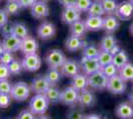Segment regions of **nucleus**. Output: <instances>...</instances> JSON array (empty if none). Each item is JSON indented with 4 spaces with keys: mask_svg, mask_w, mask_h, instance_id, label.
<instances>
[{
    "mask_svg": "<svg viewBox=\"0 0 133 119\" xmlns=\"http://www.w3.org/2000/svg\"><path fill=\"white\" fill-rule=\"evenodd\" d=\"M50 101L45 93H38L32 97L29 103V109L35 115H43L49 107Z\"/></svg>",
    "mask_w": 133,
    "mask_h": 119,
    "instance_id": "nucleus-1",
    "label": "nucleus"
},
{
    "mask_svg": "<svg viewBox=\"0 0 133 119\" xmlns=\"http://www.w3.org/2000/svg\"><path fill=\"white\" fill-rule=\"evenodd\" d=\"M31 92V87L24 81H19L12 85V89L10 92L12 99L16 101H24L28 99Z\"/></svg>",
    "mask_w": 133,
    "mask_h": 119,
    "instance_id": "nucleus-2",
    "label": "nucleus"
},
{
    "mask_svg": "<svg viewBox=\"0 0 133 119\" xmlns=\"http://www.w3.org/2000/svg\"><path fill=\"white\" fill-rule=\"evenodd\" d=\"M88 79H89V86L92 89L104 90L107 87L108 79L105 76V74L102 73L101 69L88 75Z\"/></svg>",
    "mask_w": 133,
    "mask_h": 119,
    "instance_id": "nucleus-3",
    "label": "nucleus"
},
{
    "mask_svg": "<svg viewBox=\"0 0 133 119\" xmlns=\"http://www.w3.org/2000/svg\"><path fill=\"white\" fill-rule=\"evenodd\" d=\"M45 60L50 68H60L66 62V58L61 50L54 49L49 51Z\"/></svg>",
    "mask_w": 133,
    "mask_h": 119,
    "instance_id": "nucleus-4",
    "label": "nucleus"
},
{
    "mask_svg": "<svg viewBox=\"0 0 133 119\" xmlns=\"http://www.w3.org/2000/svg\"><path fill=\"white\" fill-rule=\"evenodd\" d=\"M106 89L112 94H122L126 90V81L119 74L108 79Z\"/></svg>",
    "mask_w": 133,
    "mask_h": 119,
    "instance_id": "nucleus-5",
    "label": "nucleus"
},
{
    "mask_svg": "<svg viewBox=\"0 0 133 119\" xmlns=\"http://www.w3.org/2000/svg\"><path fill=\"white\" fill-rule=\"evenodd\" d=\"M78 95L79 92L77 89L72 86H68L62 90L60 102L68 106H74L78 102Z\"/></svg>",
    "mask_w": 133,
    "mask_h": 119,
    "instance_id": "nucleus-6",
    "label": "nucleus"
},
{
    "mask_svg": "<svg viewBox=\"0 0 133 119\" xmlns=\"http://www.w3.org/2000/svg\"><path fill=\"white\" fill-rule=\"evenodd\" d=\"M23 68L27 72H36L41 68L42 61L41 58L38 56V54H30L25 55L24 59L22 60Z\"/></svg>",
    "mask_w": 133,
    "mask_h": 119,
    "instance_id": "nucleus-7",
    "label": "nucleus"
},
{
    "mask_svg": "<svg viewBox=\"0 0 133 119\" xmlns=\"http://www.w3.org/2000/svg\"><path fill=\"white\" fill-rule=\"evenodd\" d=\"M81 68L83 69V74L89 75V74H94L95 72L101 69V66H100L97 58L89 59V58L83 56L82 60H81Z\"/></svg>",
    "mask_w": 133,
    "mask_h": 119,
    "instance_id": "nucleus-8",
    "label": "nucleus"
},
{
    "mask_svg": "<svg viewBox=\"0 0 133 119\" xmlns=\"http://www.w3.org/2000/svg\"><path fill=\"white\" fill-rule=\"evenodd\" d=\"M115 15L119 18V20H122V21L131 20V18L133 17V4L129 0L118 3Z\"/></svg>",
    "mask_w": 133,
    "mask_h": 119,
    "instance_id": "nucleus-9",
    "label": "nucleus"
},
{
    "mask_svg": "<svg viewBox=\"0 0 133 119\" xmlns=\"http://www.w3.org/2000/svg\"><path fill=\"white\" fill-rule=\"evenodd\" d=\"M61 73L66 78H72L75 75L79 74V69H81V65L75 60H66V62H64V65L61 68Z\"/></svg>",
    "mask_w": 133,
    "mask_h": 119,
    "instance_id": "nucleus-10",
    "label": "nucleus"
},
{
    "mask_svg": "<svg viewBox=\"0 0 133 119\" xmlns=\"http://www.w3.org/2000/svg\"><path fill=\"white\" fill-rule=\"evenodd\" d=\"M50 86L51 85L49 83L46 75H38L32 80L30 87L33 92L38 94V93H46V91L50 88Z\"/></svg>",
    "mask_w": 133,
    "mask_h": 119,
    "instance_id": "nucleus-11",
    "label": "nucleus"
},
{
    "mask_svg": "<svg viewBox=\"0 0 133 119\" xmlns=\"http://www.w3.org/2000/svg\"><path fill=\"white\" fill-rule=\"evenodd\" d=\"M31 14L36 19H44L48 17L50 14V9L48 4L44 0L37 1L32 7H31Z\"/></svg>",
    "mask_w": 133,
    "mask_h": 119,
    "instance_id": "nucleus-12",
    "label": "nucleus"
},
{
    "mask_svg": "<svg viewBox=\"0 0 133 119\" xmlns=\"http://www.w3.org/2000/svg\"><path fill=\"white\" fill-rule=\"evenodd\" d=\"M61 18L65 24L72 25V23L81 20V12L76 7H66L62 12Z\"/></svg>",
    "mask_w": 133,
    "mask_h": 119,
    "instance_id": "nucleus-13",
    "label": "nucleus"
},
{
    "mask_svg": "<svg viewBox=\"0 0 133 119\" xmlns=\"http://www.w3.org/2000/svg\"><path fill=\"white\" fill-rule=\"evenodd\" d=\"M37 34L40 39L42 40H49L53 38L56 34V26L51 22L45 21L43 22L37 30Z\"/></svg>",
    "mask_w": 133,
    "mask_h": 119,
    "instance_id": "nucleus-14",
    "label": "nucleus"
},
{
    "mask_svg": "<svg viewBox=\"0 0 133 119\" xmlns=\"http://www.w3.org/2000/svg\"><path fill=\"white\" fill-rule=\"evenodd\" d=\"M120 27V20L115 14L106 15V17L103 18V30L106 32V34H113Z\"/></svg>",
    "mask_w": 133,
    "mask_h": 119,
    "instance_id": "nucleus-15",
    "label": "nucleus"
},
{
    "mask_svg": "<svg viewBox=\"0 0 133 119\" xmlns=\"http://www.w3.org/2000/svg\"><path fill=\"white\" fill-rule=\"evenodd\" d=\"M96 102V97L91 90H89L88 88L79 92L78 95V105L81 107H92Z\"/></svg>",
    "mask_w": 133,
    "mask_h": 119,
    "instance_id": "nucleus-16",
    "label": "nucleus"
},
{
    "mask_svg": "<svg viewBox=\"0 0 133 119\" xmlns=\"http://www.w3.org/2000/svg\"><path fill=\"white\" fill-rule=\"evenodd\" d=\"M115 114L120 119L133 118V104L131 102H121L115 108Z\"/></svg>",
    "mask_w": 133,
    "mask_h": 119,
    "instance_id": "nucleus-17",
    "label": "nucleus"
},
{
    "mask_svg": "<svg viewBox=\"0 0 133 119\" xmlns=\"http://www.w3.org/2000/svg\"><path fill=\"white\" fill-rule=\"evenodd\" d=\"M21 43H22V40L17 38L13 34L4 37V39L2 41L4 50L7 52H11V53L19 51L21 49Z\"/></svg>",
    "mask_w": 133,
    "mask_h": 119,
    "instance_id": "nucleus-18",
    "label": "nucleus"
},
{
    "mask_svg": "<svg viewBox=\"0 0 133 119\" xmlns=\"http://www.w3.org/2000/svg\"><path fill=\"white\" fill-rule=\"evenodd\" d=\"M87 45H88V43L83 38L71 35L66 40V45L65 46H66V49L69 52H77L78 50H83Z\"/></svg>",
    "mask_w": 133,
    "mask_h": 119,
    "instance_id": "nucleus-19",
    "label": "nucleus"
},
{
    "mask_svg": "<svg viewBox=\"0 0 133 119\" xmlns=\"http://www.w3.org/2000/svg\"><path fill=\"white\" fill-rule=\"evenodd\" d=\"M39 49V44L36 41V39H34L32 37L28 36L25 39L22 40L21 43V52L24 55H30V54H36L37 51Z\"/></svg>",
    "mask_w": 133,
    "mask_h": 119,
    "instance_id": "nucleus-20",
    "label": "nucleus"
},
{
    "mask_svg": "<svg viewBox=\"0 0 133 119\" xmlns=\"http://www.w3.org/2000/svg\"><path fill=\"white\" fill-rule=\"evenodd\" d=\"M71 86H72L75 89H77L78 92L87 89L89 86L88 75L85 74H78L77 75L72 76V81H71Z\"/></svg>",
    "mask_w": 133,
    "mask_h": 119,
    "instance_id": "nucleus-21",
    "label": "nucleus"
},
{
    "mask_svg": "<svg viewBox=\"0 0 133 119\" xmlns=\"http://www.w3.org/2000/svg\"><path fill=\"white\" fill-rule=\"evenodd\" d=\"M88 31H99L103 28L102 16H89L84 20Z\"/></svg>",
    "mask_w": 133,
    "mask_h": 119,
    "instance_id": "nucleus-22",
    "label": "nucleus"
},
{
    "mask_svg": "<svg viewBox=\"0 0 133 119\" xmlns=\"http://www.w3.org/2000/svg\"><path fill=\"white\" fill-rule=\"evenodd\" d=\"M88 32V29L85 26V23L83 20H78L77 22L72 23V25H70V33L72 36L83 38Z\"/></svg>",
    "mask_w": 133,
    "mask_h": 119,
    "instance_id": "nucleus-23",
    "label": "nucleus"
},
{
    "mask_svg": "<svg viewBox=\"0 0 133 119\" xmlns=\"http://www.w3.org/2000/svg\"><path fill=\"white\" fill-rule=\"evenodd\" d=\"M117 45V40L116 38L112 34H107L104 36L99 43V49L101 51H110L111 49Z\"/></svg>",
    "mask_w": 133,
    "mask_h": 119,
    "instance_id": "nucleus-24",
    "label": "nucleus"
},
{
    "mask_svg": "<svg viewBox=\"0 0 133 119\" xmlns=\"http://www.w3.org/2000/svg\"><path fill=\"white\" fill-rule=\"evenodd\" d=\"M12 34L14 36H16L19 39H25L26 37H28V28L27 26L24 23L16 22L13 24V30H12Z\"/></svg>",
    "mask_w": 133,
    "mask_h": 119,
    "instance_id": "nucleus-25",
    "label": "nucleus"
},
{
    "mask_svg": "<svg viewBox=\"0 0 133 119\" xmlns=\"http://www.w3.org/2000/svg\"><path fill=\"white\" fill-rule=\"evenodd\" d=\"M118 74L125 81H133V64L127 62L118 69Z\"/></svg>",
    "mask_w": 133,
    "mask_h": 119,
    "instance_id": "nucleus-26",
    "label": "nucleus"
},
{
    "mask_svg": "<svg viewBox=\"0 0 133 119\" xmlns=\"http://www.w3.org/2000/svg\"><path fill=\"white\" fill-rule=\"evenodd\" d=\"M45 75H46V78L48 79L51 86H56L59 83L61 76L63 74H62L61 71H59V68H50Z\"/></svg>",
    "mask_w": 133,
    "mask_h": 119,
    "instance_id": "nucleus-27",
    "label": "nucleus"
},
{
    "mask_svg": "<svg viewBox=\"0 0 133 119\" xmlns=\"http://www.w3.org/2000/svg\"><path fill=\"white\" fill-rule=\"evenodd\" d=\"M113 64L116 66L118 69L123 67L124 65H126L127 62H129V58H128L127 53L124 51V50H120L117 54H115L113 56Z\"/></svg>",
    "mask_w": 133,
    "mask_h": 119,
    "instance_id": "nucleus-28",
    "label": "nucleus"
},
{
    "mask_svg": "<svg viewBox=\"0 0 133 119\" xmlns=\"http://www.w3.org/2000/svg\"><path fill=\"white\" fill-rule=\"evenodd\" d=\"M88 14H89V16H103L105 14V12L103 9V6L101 4V1L94 0L89 7Z\"/></svg>",
    "mask_w": 133,
    "mask_h": 119,
    "instance_id": "nucleus-29",
    "label": "nucleus"
},
{
    "mask_svg": "<svg viewBox=\"0 0 133 119\" xmlns=\"http://www.w3.org/2000/svg\"><path fill=\"white\" fill-rule=\"evenodd\" d=\"M61 92L58 87L56 86H50V88L46 91V96L49 99L50 103H58L60 102V98H61Z\"/></svg>",
    "mask_w": 133,
    "mask_h": 119,
    "instance_id": "nucleus-30",
    "label": "nucleus"
},
{
    "mask_svg": "<svg viewBox=\"0 0 133 119\" xmlns=\"http://www.w3.org/2000/svg\"><path fill=\"white\" fill-rule=\"evenodd\" d=\"M21 9V6L19 5L17 0H12V1H8L4 6V11L7 13L8 16H12V15H16L19 13Z\"/></svg>",
    "mask_w": 133,
    "mask_h": 119,
    "instance_id": "nucleus-31",
    "label": "nucleus"
},
{
    "mask_svg": "<svg viewBox=\"0 0 133 119\" xmlns=\"http://www.w3.org/2000/svg\"><path fill=\"white\" fill-rule=\"evenodd\" d=\"M101 4L103 6L105 14L107 15L115 14L118 7V2L116 0H101Z\"/></svg>",
    "mask_w": 133,
    "mask_h": 119,
    "instance_id": "nucleus-32",
    "label": "nucleus"
},
{
    "mask_svg": "<svg viewBox=\"0 0 133 119\" xmlns=\"http://www.w3.org/2000/svg\"><path fill=\"white\" fill-rule=\"evenodd\" d=\"M97 60L99 62L101 68L105 67L107 65H109L113 62V55H111L110 52L108 51H101L100 50L99 54L97 56Z\"/></svg>",
    "mask_w": 133,
    "mask_h": 119,
    "instance_id": "nucleus-33",
    "label": "nucleus"
},
{
    "mask_svg": "<svg viewBox=\"0 0 133 119\" xmlns=\"http://www.w3.org/2000/svg\"><path fill=\"white\" fill-rule=\"evenodd\" d=\"M99 52H100V49L97 48L95 45H89L88 44L83 49V57L89 58V59L97 58Z\"/></svg>",
    "mask_w": 133,
    "mask_h": 119,
    "instance_id": "nucleus-34",
    "label": "nucleus"
},
{
    "mask_svg": "<svg viewBox=\"0 0 133 119\" xmlns=\"http://www.w3.org/2000/svg\"><path fill=\"white\" fill-rule=\"evenodd\" d=\"M84 116L82 108L76 107V105L72 106L66 112V119H83Z\"/></svg>",
    "mask_w": 133,
    "mask_h": 119,
    "instance_id": "nucleus-35",
    "label": "nucleus"
},
{
    "mask_svg": "<svg viewBox=\"0 0 133 119\" xmlns=\"http://www.w3.org/2000/svg\"><path fill=\"white\" fill-rule=\"evenodd\" d=\"M101 71H102L103 74H105V76L107 79H110L112 76L118 74V68H117L113 62H111V64L107 65L105 67H102V68H101Z\"/></svg>",
    "mask_w": 133,
    "mask_h": 119,
    "instance_id": "nucleus-36",
    "label": "nucleus"
},
{
    "mask_svg": "<svg viewBox=\"0 0 133 119\" xmlns=\"http://www.w3.org/2000/svg\"><path fill=\"white\" fill-rule=\"evenodd\" d=\"M8 68H9V71H10V74H13V75L19 74L23 69H24V68H23L22 62H20L19 61H17V60H14V61L8 66Z\"/></svg>",
    "mask_w": 133,
    "mask_h": 119,
    "instance_id": "nucleus-37",
    "label": "nucleus"
},
{
    "mask_svg": "<svg viewBox=\"0 0 133 119\" xmlns=\"http://www.w3.org/2000/svg\"><path fill=\"white\" fill-rule=\"evenodd\" d=\"M91 3H92L91 0H77L75 7L79 12H88Z\"/></svg>",
    "mask_w": 133,
    "mask_h": 119,
    "instance_id": "nucleus-38",
    "label": "nucleus"
},
{
    "mask_svg": "<svg viewBox=\"0 0 133 119\" xmlns=\"http://www.w3.org/2000/svg\"><path fill=\"white\" fill-rule=\"evenodd\" d=\"M13 61H14V56L11 52L5 51L0 57V64H3L6 66H9Z\"/></svg>",
    "mask_w": 133,
    "mask_h": 119,
    "instance_id": "nucleus-39",
    "label": "nucleus"
},
{
    "mask_svg": "<svg viewBox=\"0 0 133 119\" xmlns=\"http://www.w3.org/2000/svg\"><path fill=\"white\" fill-rule=\"evenodd\" d=\"M11 89L12 85L7 79H0V93L10 94Z\"/></svg>",
    "mask_w": 133,
    "mask_h": 119,
    "instance_id": "nucleus-40",
    "label": "nucleus"
},
{
    "mask_svg": "<svg viewBox=\"0 0 133 119\" xmlns=\"http://www.w3.org/2000/svg\"><path fill=\"white\" fill-rule=\"evenodd\" d=\"M12 97L10 94L0 93V108H7L11 103Z\"/></svg>",
    "mask_w": 133,
    "mask_h": 119,
    "instance_id": "nucleus-41",
    "label": "nucleus"
},
{
    "mask_svg": "<svg viewBox=\"0 0 133 119\" xmlns=\"http://www.w3.org/2000/svg\"><path fill=\"white\" fill-rule=\"evenodd\" d=\"M11 75L8 66L0 64V79H7Z\"/></svg>",
    "mask_w": 133,
    "mask_h": 119,
    "instance_id": "nucleus-42",
    "label": "nucleus"
},
{
    "mask_svg": "<svg viewBox=\"0 0 133 119\" xmlns=\"http://www.w3.org/2000/svg\"><path fill=\"white\" fill-rule=\"evenodd\" d=\"M1 33L3 35V37H7L12 35V30H13V24H11L10 22L6 23L4 26L1 27Z\"/></svg>",
    "mask_w": 133,
    "mask_h": 119,
    "instance_id": "nucleus-43",
    "label": "nucleus"
},
{
    "mask_svg": "<svg viewBox=\"0 0 133 119\" xmlns=\"http://www.w3.org/2000/svg\"><path fill=\"white\" fill-rule=\"evenodd\" d=\"M17 119H37L35 117V114L29 109V110H23L21 111L19 115H18V117Z\"/></svg>",
    "mask_w": 133,
    "mask_h": 119,
    "instance_id": "nucleus-44",
    "label": "nucleus"
},
{
    "mask_svg": "<svg viewBox=\"0 0 133 119\" xmlns=\"http://www.w3.org/2000/svg\"><path fill=\"white\" fill-rule=\"evenodd\" d=\"M21 8H31L38 0H17Z\"/></svg>",
    "mask_w": 133,
    "mask_h": 119,
    "instance_id": "nucleus-45",
    "label": "nucleus"
},
{
    "mask_svg": "<svg viewBox=\"0 0 133 119\" xmlns=\"http://www.w3.org/2000/svg\"><path fill=\"white\" fill-rule=\"evenodd\" d=\"M8 15L4 11V9H0V28L4 26L6 23H8Z\"/></svg>",
    "mask_w": 133,
    "mask_h": 119,
    "instance_id": "nucleus-46",
    "label": "nucleus"
},
{
    "mask_svg": "<svg viewBox=\"0 0 133 119\" xmlns=\"http://www.w3.org/2000/svg\"><path fill=\"white\" fill-rule=\"evenodd\" d=\"M76 1L77 0H59L60 4H62L65 8L66 7H75Z\"/></svg>",
    "mask_w": 133,
    "mask_h": 119,
    "instance_id": "nucleus-47",
    "label": "nucleus"
},
{
    "mask_svg": "<svg viewBox=\"0 0 133 119\" xmlns=\"http://www.w3.org/2000/svg\"><path fill=\"white\" fill-rule=\"evenodd\" d=\"M83 119H102V117L98 114H88Z\"/></svg>",
    "mask_w": 133,
    "mask_h": 119,
    "instance_id": "nucleus-48",
    "label": "nucleus"
},
{
    "mask_svg": "<svg viewBox=\"0 0 133 119\" xmlns=\"http://www.w3.org/2000/svg\"><path fill=\"white\" fill-rule=\"evenodd\" d=\"M120 50H121V48H120V47H119L118 45H115L109 52H110L111 55H113V56H114V55H115V54H117V53L120 51Z\"/></svg>",
    "mask_w": 133,
    "mask_h": 119,
    "instance_id": "nucleus-49",
    "label": "nucleus"
},
{
    "mask_svg": "<svg viewBox=\"0 0 133 119\" xmlns=\"http://www.w3.org/2000/svg\"><path fill=\"white\" fill-rule=\"evenodd\" d=\"M4 52H5V50H4L3 44H2V42H0V57H1V55H2Z\"/></svg>",
    "mask_w": 133,
    "mask_h": 119,
    "instance_id": "nucleus-50",
    "label": "nucleus"
},
{
    "mask_svg": "<svg viewBox=\"0 0 133 119\" xmlns=\"http://www.w3.org/2000/svg\"><path fill=\"white\" fill-rule=\"evenodd\" d=\"M128 98H129V102H131L133 104V90L129 93V95H128Z\"/></svg>",
    "mask_w": 133,
    "mask_h": 119,
    "instance_id": "nucleus-51",
    "label": "nucleus"
},
{
    "mask_svg": "<svg viewBox=\"0 0 133 119\" xmlns=\"http://www.w3.org/2000/svg\"><path fill=\"white\" fill-rule=\"evenodd\" d=\"M129 33L131 34V36H133V22L131 23V25L129 26Z\"/></svg>",
    "mask_w": 133,
    "mask_h": 119,
    "instance_id": "nucleus-52",
    "label": "nucleus"
},
{
    "mask_svg": "<svg viewBox=\"0 0 133 119\" xmlns=\"http://www.w3.org/2000/svg\"><path fill=\"white\" fill-rule=\"evenodd\" d=\"M37 119H50V118H49V117H47V116H45V115H40Z\"/></svg>",
    "mask_w": 133,
    "mask_h": 119,
    "instance_id": "nucleus-53",
    "label": "nucleus"
},
{
    "mask_svg": "<svg viewBox=\"0 0 133 119\" xmlns=\"http://www.w3.org/2000/svg\"><path fill=\"white\" fill-rule=\"evenodd\" d=\"M129 1H130V2H131V3L133 4V0H129Z\"/></svg>",
    "mask_w": 133,
    "mask_h": 119,
    "instance_id": "nucleus-54",
    "label": "nucleus"
},
{
    "mask_svg": "<svg viewBox=\"0 0 133 119\" xmlns=\"http://www.w3.org/2000/svg\"><path fill=\"white\" fill-rule=\"evenodd\" d=\"M95 1H101V0H95Z\"/></svg>",
    "mask_w": 133,
    "mask_h": 119,
    "instance_id": "nucleus-55",
    "label": "nucleus"
},
{
    "mask_svg": "<svg viewBox=\"0 0 133 119\" xmlns=\"http://www.w3.org/2000/svg\"><path fill=\"white\" fill-rule=\"evenodd\" d=\"M8 1H12V0H8Z\"/></svg>",
    "mask_w": 133,
    "mask_h": 119,
    "instance_id": "nucleus-56",
    "label": "nucleus"
},
{
    "mask_svg": "<svg viewBox=\"0 0 133 119\" xmlns=\"http://www.w3.org/2000/svg\"><path fill=\"white\" fill-rule=\"evenodd\" d=\"M44 1H47V0H44Z\"/></svg>",
    "mask_w": 133,
    "mask_h": 119,
    "instance_id": "nucleus-57",
    "label": "nucleus"
},
{
    "mask_svg": "<svg viewBox=\"0 0 133 119\" xmlns=\"http://www.w3.org/2000/svg\"><path fill=\"white\" fill-rule=\"evenodd\" d=\"M0 1H1V0H0Z\"/></svg>",
    "mask_w": 133,
    "mask_h": 119,
    "instance_id": "nucleus-58",
    "label": "nucleus"
}]
</instances>
